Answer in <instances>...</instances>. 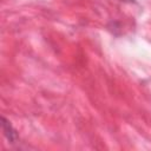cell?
<instances>
[{"label":"cell","mask_w":151,"mask_h":151,"mask_svg":"<svg viewBox=\"0 0 151 151\" xmlns=\"http://www.w3.org/2000/svg\"><path fill=\"white\" fill-rule=\"evenodd\" d=\"M1 127H2V133L5 138L8 140V143L15 144L19 139V134L17 130L13 127V125L11 124V122L7 120L5 117H1Z\"/></svg>","instance_id":"cell-1"},{"label":"cell","mask_w":151,"mask_h":151,"mask_svg":"<svg viewBox=\"0 0 151 151\" xmlns=\"http://www.w3.org/2000/svg\"><path fill=\"white\" fill-rule=\"evenodd\" d=\"M119 1H123V2H134L136 0H119Z\"/></svg>","instance_id":"cell-2"}]
</instances>
